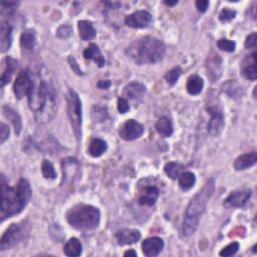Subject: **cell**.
Wrapping results in <instances>:
<instances>
[{
	"label": "cell",
	"mask_w": 257,
	"mask_h": 257,
	"mask_svg": "<svg viewBox=\"0 0 257 257\" xmlns=\"http://www.w3.org/2000/svg\"><path fill=\"white\" fill-rule=\"evenodd\" d=\"M28 105L34 112L38 123L50 122L58 111L57 92L53 81L40 76L37 81H34L33 90L28 97Z\"/></svg>",
	"instance_id": "1"
},
{
	"label": "cell",
	"mask_w": 257,
	"mask_h": 257,
	"mask_svg": "<svg viewBox=\"0 0 257 257\" xmlns=\"http://www.w3.org/2000/svg\"><path fill=\"white\" fill-rule=\"evenodd\" d=\"M31 188L29 183L20 179L14 187H9L5 176H1V210L0 217L1 222L12 217L13 215L20 214L28 204L31 198Z\"/></svg>",
	"instance_id": "2"
},
{
	"label": "cell",
	"mask_w": 257,
	"mask_h": 257,
	"mask_svg": "<svg viewBox=\"0 0 257 257\" xmlns=\"http://www.w3.org/2000/svg\"><path fill=\"white\" fill-rule=\"evenodd\" d=\"M164 42L153 37H142L134 40L127 48V56L137 64H153L159 62L165 57Z\"/></svg>",
	"instance_id": "3"
},
{
	"label": "cell",
	"mask_w": 257,
	"mask_h": 257,
	"mask_svg": "<svg viewBox=\"0 0 257 257\" xmlns=\"http://www.w3.org/2000/svg\"><path fill=\"white\" fill-rule=\"evenodd\" d=\"M214 189V180L210 179L204 185L202 189L191 199L190 203L188 204L182 226V234L184 236H190L196 231L201 216L203 215L205 209H206L207 204L213 195Z\"/></svg>",
	"instance_id": "4"
},
{
	"label": "cell",
	"mask_w": 257,
	"mask_h": 257,
	"mask_svg": "<svg viewBox=\"0 0 257 257\" xmlns=\"http://www.w3.org/2000/svg\"><path fill=\"white\" fill-rule=\"evenodd\" d=\"M66 220L75 229L89 231L99 226L100 212L92 205L78 204L66 213Z\"/></svg>",
	"instance_id": "5"
},
{
	"label": "cell",
	"mask_w": 257,
	"mask_h": 257,
	"mask_svg": "<svg viewBox=\"0 0 257 257\" xmlns=\"http://www.w3.org/2000/svg\"><path fill=\"white\" fill-rule=\"evenodd\" d=\"M67 101V116L70 119L71 126L74 131V135L78 142L81 140V126H82V111L81 101L79 95L74 91L70 90L66 96Z\"/></svg>",
	"instance_id": "6"
},
{
	"label": "cell",
	"mask_w": 257,
	"mask_h": 257,
	"mask_svg": "<svg viewBox=\"0 0 257 257\" xmlns=\"http://www.w3.org/2000/svg\"><path fill=\"white\" fill-rule=\"evenodd\" d=\"M25 228L20 224H11L3 233L0 240V250L4 251L19 244L24 239Z\"/></svg>",
	"instance_id": "7"
},
{
	"label": "cell",
	"mask_w": 257,
	"mask_h": 257,
	"mask_svg": "<svg viewBox=\"0 0 257 257\" xmlns=\"http://www.w3.org/2000/svg\"><path fill=\"white\" fill-rule=\"evenodd\" d=\"M34 80L32 79L31 74L29 71H21L17 76L14 84H13V93L17 99H21L24 96L29 97L33 90Z\"/></svg>",
	"instance_id": "8"
},
{
	"label": "cell",
	"mask_w": 257,
	"mask_h": 257,
	"mask_svg": "<svg viewBox=\"0 0 257 257\" xmlns=\"http://www.w3.org/2000/svg\"><path fill=\"white\" fill-rule=\"evenodd\" d=\"M207 111L211 116L208 123V133L213 137L218 136L224 128V115L218 106H210Z\"/></svg>",
	"instance_id": "9"
},
{
	"label": "cell",
	"mask_w": 257,
	"mask_h": 257,
	"mask_svg": "<svg viewBox=\"0 0 257 257\" xmlns=\"http://www.w3.org/2000/svg\"><path fill=\"white\" fill-rule=\"evenodd\" d=\"M119 137L125 141L131 142L139 139L144 134V127L134 119H129L119 131Z\"/></svg>",
	"instance_id": "10"
},
{
	"label": "cell",
	"mask_w": 257,
	"mask_h": 257,
	"mask_svg": "<svg viewBox=\"0 0 257 257\" xmlns=\"http://www.w3.org/2000/svg\"><path fill=\"white\" fill-rule=\"evenodd\" d=\"M152 15L146 10H138L128 15L125 19L127 26L132 28H146L152 22Z\"/></svg>",
	"instance_id": "11"
},
{
	"label": "cell",
	"mask_w": 257,
	"mask_h": 257,
	"mask_svg": "<svg viewBox=\"0 0 257 257\" xmlns=\"http://www.w3.org/2000/svg\"><path fill=\"white\" fill-rule=\"evenodd\" d=\"M205 66L207 70V76L212 82L220 79L222 75V59L219 55L214 53L209 55L205 62Z\"/></svg>",
	"instance_id": "12"
},
{
	"label": "cell",
	"mask_w": 257,
	"mask_h": 257,
	"mask_svg": "<svg viewBox=\"0 0 257 257\" xmlns=\"http://www.w3.org/2000/svg\"><path fill=\"white\" fill-rule=\"evenodd\" d=\"M251 197V190L245 189L240 191H233L224 200V206L227 208L243 207Z\"/></svg>",
	"instance_id": "13"
},
{
	"label": "cell",
	"mask_w": 257,
	"mask_h": 257,
	"mask_svg": "<svg viewBox=\"0 0 257 257\" xmlns=\"http://www.w3.org/2000/svg\"><path fill=\"white\" fill-rule=\"evenodd\" d=\"M256 53H252L251 55L247 56L241 62L240 65V70H241V74L242 76L251 81L256 80L257 78V70H256Z\"/></svg>",
	"instance_id": "14"
},
{
	"label": "cell",
	"mask_w": 257,
	"mask_h": 257,
	"mask_svg": "<svg viewBox=\"0 0 257 257\" xmlns=\"http://www.w3.org/2000/svg\"><path fill=\"white\" fill-rule=\"evenodd\" d=\"M146 93V87L141 82H131L124 90V97L128 100H132L135 104L140 102Z\"/></svg>",
	"instance_id": "15"
},
{
	"label": "cell",
	"mask_w": 257,
	"mask_h": 257,
	"mask_svg": "<svg viewBox=\"0 0 257 257\" xmlns=\"http://www.w3.org/2000/svg\"><path fill=\"white\" fill-rule=\"evenodd\" d=\"M164 241L163 239L159 237H151L146 239V240L142 244L143 253L147 257H154L157 256L161 253V251L164 248Z\"/></svg>",
	"instance_id": "16"
},
{
	"label": "cell",
	"mask_w": 257,
	"mask_h": 257,
	"mask_svg": "<svg viewBox=\"0 0 257 257\" xmlns=\"http://www.w3.org/2000/svg\"><path fill=\"white\" fill-rule=\"evenodd\" d=\"M141 232L136 229H123L116 233L117 241L119 245H131L141 239Z\"/></svg>",
	"instance_id": "17"
},
{
	"label": "cell",
	"mask_w": 257,
	"mask_h": 257,
	"mask_svg": "<svg viewBox=\"0 0 257 257\" xmlns=\"http://www.w3.org/2000/svg\"><path fill=\"white\" fill-rule=\"evenodd\" d=\"M160 195V191L156 186H146L139 196V203L144 206H153Z\"/></svg>",
	"instance_id": "18"
},
{
	"label": "cell",
	"mask_w": 257,
	"mask_h": 257,
	"mask_svg": "<svg viewBox=\"0 0 257 257\" xmlns=\"http://www.w3.org/2000/svg\"><path fill=\"white\" fill-rule=\"evenodd\" d=\"M17 66H19V62L16 59H14L11 57H6L3 60V72L1 75V79H0V82H1V88H4L7 83L10 82L12 76L14 75Z\"/></svg>",
	"instance_id": "19"
},
{
	"label": "cell",
	"mask_w": 257,
	"mask_h": 257,
	"mask_svg": "<svg viewBox=\"0 0 257 257\" xmlns=\"http://www.w3.org/2000/svg\"><path fill=\"white\" fill-rule=\"evenodd\" d=\"M12 43V27L11 25L5 21L1 20V29H0V48L1 53L7 51Z\"/></svg>",
	"instance_id": "20"
},
{
	"label": "cell",
	"mask_w": 257,
	"mask_h": 257,
	"mask_svg": "<svg viewBox=\"0 0 257 257\" xmlns=\"http://www.w3.org/2000/svg\"><path fill=\"white\" fill-rule=\"evenodd\" d=\"M83 57L85 59L94 60L98 64L99 67H104L106 64V59H105L104 56L101 55L100 49L95 43H91L89 45V47L84 50Z\"/></svg>",
	"instance_id": "21"
},
{
	"label": "cell",
	"mask_w": 257,
	"mask_h": 257,
	"mask_svg": "<svg viewBox=\"0 0 257 257\" xmlns=\"http://www.w3.org/2000/svg\"><path fill=\"white\" fill-rule=\"evenodd\" d=\"M256 161H257V155L255 152L244 154V155L239 156L235 160L234 168L237 171H242L254 166L256 164Z\"/></svg>",
	"instance_id": "22"
},
{
	"label": "cell",
	"mask_w": 257,
	"mask_h": 257,
	"mask_svg": "<svg viewBox=\"0 0 257 257\" xmlns=\"http://www.w3.org/2000/svg\"><path fill=\"white\" fill-rule=\"evenodd\" d=\"M3 115L12 124L15 134L20 135L22 130V119H21V117L19 115V113H16L10 107L5 106L3 107Z\"/></svg>",
	"instance_id": "23"
},
{
	"label": "cell",
	"mask_w": 257,
	"mask_h": 257,
	"mask_svg": "<svg viewBox=\"0 0 257 257\" xmlns=\"http://www.w3.org/2000/svg\"><path fill=\"white\" fill-rule=\"evenodd\" d=\"M78 29H79L80 39L84 41L92 40L96 38L97 31H96L93 23L90 21H87V20L79 21L78 22Z\"/></svg>",
	"instance_id": "24"
},
{
	"label": "cell",
	"mask_w": 257,
	"mask_h": 257,
	"mask_svg": "<svg viewBox=\"0 0 257 257\" xmlns=\"http://www.w3.org/2000/svg\"><path fill=\"white\" fill-rule=\"evenodd\" d=\"M203 88H204V80L200 76L193 75V76H190L189 79H188L186 89H187V92L190 95L192 96L199 95L203 91Z\"/></svg>",
	"instance_id": "25"
},
{
	"label": "cell",
	"mask_w": 257,
	"mask_h": 257,
	"mask_svg": "<svg viewBox=\"0 0 257 257\" xmlns=\"http://www.w3.org/2000/svg\"><path fill=\"white\" fill-rule=\"evenodd\" d=\"M63 252L67 256H79L82 253V245L79 239L71 238L64 245Z\"/></svg>",
	"instance_id": "26"
},
{
	"label": "cell",
	"mask_w": 257,
	"mask_h": 257,
	"mask_svg": "<svg viewBox=\"0 0 257 257\" xmlns=\"http://www.w3.org/2000/svg\"><path fill=\"white\" fill-rule=\"evenodd\" d=\"M37 39H36V32L32 29H26L22 32L20 37V45L22 48L31 50L36 46Z\"/></svg>",
	"instance_id": "27"
},
{
	"label": "cell",
	"mask_w": 257,
	"mask_h": 257,
	"mask_svg": "<svg viewBox=\"0 0 257 257\" xmlns=\"http://www.w3.org/2000/svg\"><path fill=\"white\" fill-rule=\"evenodd\" d=\"M107 150H108V145L105 141H102L100 139H95L92 141L90 145L89 153L92 157L98 158L100 157L104 153H106Z\"/></svg>",
	"instance_id": "28"
},
{
	"label": "cell",
	"mask_w": 257,
	"mask_h": 257,
	"mask_svg": "<svg viewBox=\"0 0 257 257\" xmlns=\"http://www.w3.org/2000/svg\"><path fill=\"white\" fill-rule=\"evenodd\" d=\"M155 128L159 134L164 137H170L173 134V125L167 117H162L156 123Z\"/></svg>",
	"instance_id": "29"
},
{
	"label": "cell",
	"mask_w": 257,
	"mask_h": 257,
	"mask_svg": "<svg viewBox=\"0 0 257 257\" xmlns=\"http://www.w3.org/2000/svg\"><path fill=\"white\" fill-rule=\"evenodd\" d=\"M223 91L230 97V98H240L243 95V90L241 85H239L238 82H236L235 80H230L228 82H226L225 84H223V87H222Z\"/></svg>",
	"instance_id": "30"
},
{
	"label": "cell",
	"mask_w": 257,
	"mask_h": 257,
	"mask_svg": "<svg viewBox=\"0 0 257 257\" xmlns=\"http://www.w3.org/2000/svg\"><path fill=\"white\" fill-rule=\"evenodd\" d=\"M196 182V177L192 172H185L179 177V186L182 190L188 191L194 186Z\"/></svg>",
	"instance_id": "31"
},
{
	"label": "cell",
	"mask_w": 257,
	"mask_h": 257,
	"mask_svg": "<svg viewBox=\"0 0 257 257\" xmlns=\"http://www.w3.org/2000/svg\"><path fill=\"white\" fill-rule=\"evenodd\" d=\"M164 170H165V173L167 174V176L172 180H176L180 177L181 166L178 163L170 162V163L166 164Z\"/></svg>",
	"instance_id": "32"
},
{
	"label": "cell",
	"mask_w": 257,
	"mask_h": 257,
	"mask_svg": "<svg viewBox=\"0 0 257 257\" xmlns=\"http://www.w3.org/2000/svg\"><path fill=\"white\" fill-rule=\"evenodd\" d=\"M41 171H42V174L45 179L55 180L57 178V172L55 170V167L48 160L43 161L42 166H41Z\"/></svg>",
	"instance_id": "33"
},
{
	"label": "cell",
	"mask_w": 257,
	"mask_h": 257,
	"mask_svg": "<svg viewBox=\"0 0 257 257\" xmlns=\"http://www.w3.org/2000/svg\"><path fill=\"white\" fill-rule=\"evenodd\" d=\"M181 74H182L181 68L179 66H177V67H174L173 70H171L170 72H168L167 75L165 76V79L170 85H174L177 82V80L179 79Z\"/></svg>",
	"instance_id": "34"
},
{
	"label": "cell",
	"mask_w": 257,
	"mask_h": 257,
	"mask_svg": "<svg viewBox=\"0 0 257 257\" xmlns=\"http://www.w3.org/2000/svg\"><path fill=\"white\" fill-rule=\"evenodd\" d=\"M20 2H16V1H2L1 2V15L2 17H4L5 15H11L13 14V12L15 11V9L19 6Z\"/></svg>",
	"instance_id": "35"
},
{
	"label": "cell",
	"mask_w": 257,
	"mask_h": 257,
	"mask_svg": "<svg viewBox=\"0 0 257 257\" xmlns=\"http://www.w3.org/2000/svg\"><path fill=\"white\" fill-rule=\"evenodd\" d=\"M217 46L221 49V50H224V51H227V53H233V51L235 50V47H236V44L235 42L229 40H226V39H221L217 41Z\"/></svg>",
	"instance_id": "36"
},
{
	"label": "cell",
	"mask_w": 257,
	"mask_h": 257,
	"mask_svg": "<svg viewBox=\"0 0 257 257\" xmlns=\"http://www.w3.org/2000/svg\"><path fill=\"white\" fill-rule=\"evenodd\" d=\"M235 16H236L235 10H232L229 8H224L219 14V20L221 22L226 23V22H229L232 20H234Z\"/></svg>",
	"instance_id": "37"
},
{
	"label": "cell",
	"mask_w": 257,
	"mask_h": 257,
	"mask_svg": "<svg viewBox=\"0 0 257 257\" xmlns=\"http://www.w3.org/2000/svg\"><path fill=\"white\" fill-rule=\"evenodd\" d=\"M239 250V243L232 242L220 251L221 256H232Z\"/></svg>",
	"instance_id": "38"
},
{
	"label": "cell",
	"mask_w": 257,
	"mask_h": 257,
	"mask_svg": "<svg viewBox=\"0 0 257 257\" xmlns=\"http://www.w3.org/2000/svg\"><path fill=\"white\" fill-rule=\"evenodd\" d=\"M72 34H73V28L70 25H62L57 31V36L59 39H67L70 38Z\"/></svg>",
	"instance_id": "39"
},
{
	"label": "cell",
	"mask_w": 257,
	"mask_h": 257,
	"mask_svg": "<svg viewBox=\"0 0 257 257\" xmlns=\"http://www.w3.org/2000/svg\"><path fill=\"white\" fill-rule=\"evenodd\" d=\"M9 134H10L9 127L4 123L0 124V144H4L5 141L8 140Z\"/></svg>",
	"instance_id": "40"
},
{
	"label": "cell",
	"mask_w": 257,
	"mask_h": 257,
	"mask_svg": "<svg viewBox=\"0 0 257 257\" xmlns=\"http://www.w3.org/2000/svg\"><path fill=\"white\" fill-rule=\"evenodd\" d=\"M118 111L121 114H126L130 110V105L129 101L125 98H119L118 99Z\"/></svg>",
	"instance_id": "41"
},
{
	"label": "cell",
	"mask_w": 257,
	"mask_h": 257,
	"mask_svg": "<svg viewBox=\"0 0 257 257\" xmlns=\"http://www.w3.org/2000/svg\"><path fill=\"white\" fill-rule=\"evenodd\" d=\"M256 42H257V34L256 32H252L251 34L246 38L245 40V47L246 48H253L256 46Z\"/></svg>",
	"instance_id": "42"
},
{
	"label": "cell",
	"mask_w": 257,
	"mask_h": 257,
	"mask_svg": "<svg viewBox=\"0 0 257 257\" xmlns=\"http://www.w3.org/2000/svg\"><path fill=\"white\" fill-rule=\"evenodd\" d=\"M68 63H70V65H71V67H72V70H73L77 75H79V76H82V75H83L82 72H81V70L79 68V66L78 65V63H77V61H76V59H75L73 56L68 57Z\"/></svg>",
	"instance_id": "43"
},
{
	"label": "cell",
	"mask_w": 257,
	"mask_h": 257,
	"mask_svg": "<svg viewBox=\"0 0 257 257\" xmlns=\"http://www.w3.org/2000/svg\"><path fill=\"white\" fill-rule=\"evenodd\" d=\"M195 4H196V8L198 9V11L205 12L209 6V1H207V0H197Z\"/></svg>",
	"instance_id": "44"
},
{
	"label": "cell",
	"mask_w": 257,
	"mask_h": 257,
	"mask_svg": "<svg viewBox=\"0 0 257 257\" xmlns=\"http://www.w3.org/2000/svg\"><path fill=\"white\" fill-rule=\"evenodd\" d=\"M111 81L110 80H99L98 82V88L100 90H108L111 87Z\"/></svg>",
	"instance_id": "45"
},
{
	"label": "cell",
	"mask_w": 257,
	"mask_h": 257,
	"mask_svg": "<svg viewBox=\"0 0 257 257\" xmlns=\"http://www.w3.org/2000/svg\"><path fill=\"white\" fill-rule=\"evenodd\" d=\"M124 255H125V256H133V257H135V256H137V252H136L135 250L131 249V250H128V251H126Z\"/></svg>",
	"instance_id": "46"
},
{
	"label": "cell",
	"mask_w": 257,
	"mask_h": 257,
	"mask_svg": "<svg viewBox=\"0 0 257 257\" xmlns=\"http://www.w3.org/2000/svg\"><path fill=\"white\" fill-rule=\"evenodd\" d=\"M164 3L168 6H173V5H176L178 3V0H175V1H165Z\"/></svg>",
	"instance_id": "47"
}]
</instances>
